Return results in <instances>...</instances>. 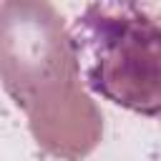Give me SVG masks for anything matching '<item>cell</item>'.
I'll list each match as a JSON object with an SVG mask.
<instances>
[{"label": "cell", "mask_w": 161, "mask_h": 161, "mask_svg": "<svg viewBox=\"0 0 161 161\" xmlns=\"http://www.w3.org/2000/svg\"><path fill=\"white\" fill-rule=\"evenodd\" d=\"M63 18L43 0L0 5V80L53 156L83 158L101 138V113L80 91Z\"/></svg>", "instance_id": "6da1fadb"}, {"label": "cell", "mask_w": 161, "mask_h": 161, "mask_svg": "<svg viewBox=\"0 0 161 161\" xmlns=\"http://www.w3.org/2000/svg\"><path fill=\"white\" fill-rule=\"evenodd\" d=\"M78 75L106 101L143 116L161 108V28L148 5L88 3L68 30Z\"/></svg>", "instance_id": "7a4b0ae2"}]
</instances>
